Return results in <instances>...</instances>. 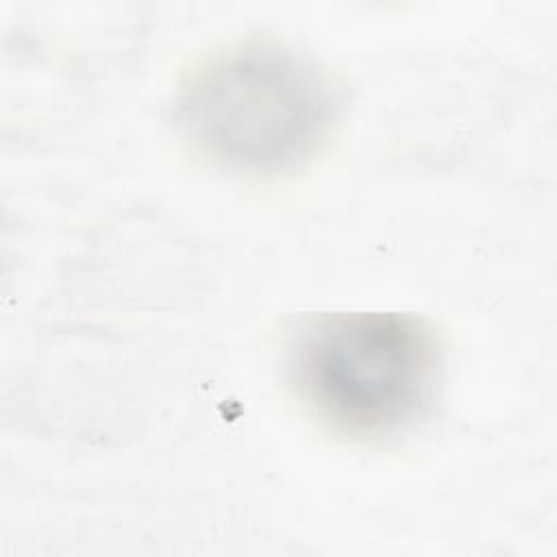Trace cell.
<instances>
[{"instance_id": "1", "label": "cell", "mask_w": 557, "mask_h": 557, "mask_svg": "<svg viewBox=\"0 0 557 557\" xmlns=\"http://www.w3.org/2000/svg\"><path fill=\"white\" fill-rule=\"evenodd\" d=\"M337 113L326 76L307 59L265 41L213 54L183 83L176 122L213 163L272 174L307 159Z\"/></svg>"}, {"instance_id": "2", "label": "cell", "mask_w": 557, "mask_h": 557, "mask_svg": "<svg viewBox=\"0 0 557 557\" xmlns=\"http://www.w3.org/2000/svg\"><path fill=\"white\" fill-rule=\"evenodd\" d=\"M292 379L313 416L348 435H392L431 405L437 355L411 315L342 311L309 322L292 348Z\"/></svg>"}]
</instances>
